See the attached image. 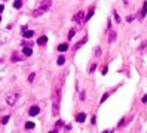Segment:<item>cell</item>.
Here are the masks:
<instances>
[{
	"instance_id": "4",
	"label": "cell",
	"mask_w": 147,
	"mask_h": 133,
	"mask_svg": "<svg viewBox=\"0 0 147 133\" xmlns=\"http://www.w3.org/2000/svg\"><path fill=\"white\" fill-rule=\"evenodd\" d=\"M24 56H25L24 53L21 55V53L18 52V50H15V52L12 53V56H10V61H12V62H21V61L24 59Z\"/></svg>"
},
{
	"instance_id": "22",
	"label": "cell",
	"mask_w": 147,
	"mask_h": 133,
	"mask_svg": "<svg viewBox=\"0 0 147 133\" xmlns=\"http://www.w3.org/2000/svg\"><path fill=\"white\" fill-rule=\"evenodd\" d=\"M63 126H64V121H63V120H58L57 124H55V129H60V127H63Z\"/></svg>"
},
{
	"instance_id": "10",
	"label": "cell",
	"mask_w": 147,
	"mask_h": 133,
	"mask_svg": "<svg viewBox=\"0 0 147 133\" xmlns=\"http://www.w3.org/2000/svg\"><path fill=\"white\" fill-rule=\"evenodd\" d=\"M85 118H86L85 112H79V114H77V117H76V121H77V123H83Z\"/></svg>"
},
{
	"instance_id": "27",
	"label": "cell",
	"mask_w": 147,
	"mask_h": 133,
	"mask_svg": "<svg viewBox=\"0 0 147 133\" xmlns=\"http://www.w3.org/2000/svg\"><path fill=\"white\" fill-rule=\"evenodd\" d=\"M126 21H128V22H132V21H134V16H132V15H128V16H126Z\"/></svg>"
},
{
	"instance_id": "12",
	"label": "cell",
	"mask_w": 147,
	"mask_h": 133,
	"mask_svg": "<svg viewBox=\"0 0 147 133\" xmlns=\"http://www.w3.org/2000/svg\"><path fill=\"white\" fill-rule=\"evenodd\" d=\"M22 53H24L25 56H31V55H33V50H31V47H24V49H22Z\"/></svg>"
},
{
	"instance_id": "3",
	"label": "cell",
	"mask_w": 147,
	"mask_h": 133,
	"mask_svg": "<svg viewBox=\"0 0 147 133\" xmlns=\"http://www.w3.org/2000/svg\"><path fill=\"white\" fill-rule=\"evenodd\" d=\"M18 98H20V93H9L8 96H6V104L10 105V106H13L16 104Z\"/></svg>"
},
{
	"instance_id": "9",
	"label": "cell",
	"mask_w": 147,
	"mask_h": 133,
	"mask_svg": "<svg viewBox=\"0 0 147 133\" xmlns=\"http://www.w3.org/2000/svg\"><path fill=\"white\" fill-rule=\"evenodd\" d=\"M86 42H88V37L85 35V37H83V39H82V40H80L79 43H76V44H74V50H77L79 47H82V46H83V44H85Z\"/></svg>"
},
{
	"instance_id": "20",
	"label": "cell",
	"mask_w": 147,
	"mask_h": 133,
	"mask_svg": "<svg viewBox=\"0 0 147 133\" xmlns=\"http://www.w3.org/2000/svg\"><path fill=\"white\" fill-rule=\"evenodd\" d=\"M113 15H115V21H116L117 24H120V16L117 15V10H113Z\"/></svg>"
},
{
	"instance_id": "24",
	"label": "cell",
	"mask_w": 147,
	"mask_h": 133,
	"mask_svg": "<svg viewBox=\"0 0 147 133\" xmlns=\"http://www.w3.org/2000/svg\"><path fill=\"white\" fill-rule=\"evenodd\" d=\"M9 118H10V117H9V115H5V117H3V118H2V124H6V123H8V121H9Z\"/></svg>"
},
{
	"instance_id": "29",
	"label": "cell",
	"mask_w": 147,
	"mask_h": 133,
	"mask_svg": "<svg viewBox=\"0 0 147 133\" xmlns=\"http://www.w3.org/2000/svg\"><path fill=\"white\" fill-rule=\"evenodd\" d=\"M80 101H85V92L80 93Z\"/></svg>"
},
{
	"instance_id": "19",
	"label": "cell",
	"mask_w": 147,
	"mask_h": 133,
	"mask_svg": "<svg viewBox=\"0 0 147 133\" xmlns=\"http://www.w3.org/2000/svg\"><path fill=\"white\" fill-rule=\"evenodd\" d=\"M92 15H94V8H91V9H89V12H88V15H86V21H88V19H91V18H92Z\"/></svg>"
},
{
	"instance_id": "18",
	"label": "cell",
	"mask_w": 147,
	"mask_h": 133,
	"mask_svg": "<svg viewBox=\"0 0 147 133\" xmlns=\"http://www.w3.org/2000/svg\"><path fill=\"white\" fill-rule=\"evenodd\" d=\"M22 6V2L21 0H15V3H13V8H16V9H20Z\"/></svg>"
},
{
	"instance_id": "13",
	"label": "cell",
	"mask_w": 147,
	"mask_h": 133,
	"mask_svg": "<svg viewBox=\"0 0 147 133\" xmlns=\"http://www.w3.org/2000/svg\"><path fill=\"white\" fill-rule=\"evenodd\" d=\"M67 49H68V44L67 43H63V44L58 46V52H65Z\"/></svg>"
},
{
	"instance_id": "28",
	"label": "cell",
	"mask_w": 147,
	"mask_h": 133,
	"mask_svg": "<svg viewBox=\"0 0 147 133\" xmlns=\"http://www.w3.org/2000/svg\"><path fill=\"white\" fill-rule=\"evenodd\" d=\"M107 98H108V93H104V95H103V98H101V102H104Z\"/></svg>"
},
{
	"instance_id": "16",
	"label": "cell",
	"mask_w": 147,
	"mask_h": 133,
	"mask_svg": "<svg viewBox=\"0 0 147 133\" xmlns=\"http://www.w3.org/2000/svg\"><path fill=\"white\" fill-rule=\"evenodd\" d=\"M57 64L61 67V65H64L65 64V58H64V56H60V58H58V61H57Z\"/></svg>"
},
{
	"instance_id": "6",
	"label": "cell",
	"mask_w": 147,
	"mask_h": 133,
	"mask_svg": "<svg viewBox=\"0 0 147 133\" xmlns=\"http://www.w3.org/2000/svg\"><path fill=\"white\" fill-rule=\"evenodd\" d=\"M146 13H147V2H144V5H143V9L138 12V15H137V18H138V21H143L144 19V16H146Z\"/></svg>"
},
{
	"instance_id": "26",
	"label": "cell",
	"mask_w": 147,
	"mask_h": 133,
	"mask_svg": "<svg viewBox=\"0 0 147 133\" xmlns=\"http://www.w3.org/2000/svg\"><path fill=\"white\" fill-rule=\"evenodd\" d=\"M94 53H95V56H100L101 55V47H95V52Z\"/></svg>"
},
{
	"instance_id": "8",
	"label": "cell",
	"mask_w": 147,
	"mask_h": 133,
	"mask_svg": "<svg viewBox=\"0 0 147 133\" xmlns=\"http://www.w3.org/2000/svg\"><path fill=\"white\" fill-rule=\"evenodd\" d=\"M116 37H117L116 31H115V30H112V31H110V34H108V43H113V42L116 40Z\"/></svg>"
},
{
	"instance_id": "21",
	"label": "cell",
	"mask_w": 147,
	"mask_h": 133,
	"mask_svg": "<svg viewBox=\"0 0 147 133\" xmlns=\"http://www.w3.org/2000/svg\"><path fill=\"white\" fill-rule=\"evenodd\" d=\"M24 35H25V39H30V37H33V35H34V33H33V31H25V33H24Z\"/></svg>"
},
{
	"instance_id": "14",
	"label": "cell",
	"mask_w": 147,
	"mask_h": 133,
	"mask_svg": "<svg viewBox=\"0 0 147 133\" xmlns=\"http://www.w3.org/2000/svg\"><path fill=\"white\" fill-rule=\"evenodd\" d=\"M43 12H45V10H42V9H37V10H34V12H33V16H34V18L42 16V15H43Z\"/></svg>"
},
{
	"instance_id": "23",
	"label": "cell",
	"mask_w": 147,
	"mask_h": 133,
	"mask_svg": "<svg viewBox=\"0 0 147 133\" xmlns=\"http://www.w3.org/2000/svg\"><path fill=\"white\" fill-rule=\"evenodd\" d=\"M95 68H97V64H95V62H94V64H92V65H91V68H89V72H91V74H92V72H94V71H95Z\"/></svg>"
},
{
	"instance_id": "25",
	"label": "cell",
	"mask_w": 147,
	"mask_h": 133,
	"mask_svg": "<svg viewBox=\"0 0 147 133\" xmlns=\"http://www.w3.org/2000/svg\"><path fill=\"white\" fill-rule=\"evenodd\" d=\"M34 77H36V72H31V74H30V75H28V81H30V83H31V81H33V80H34Z\"/></svg>"
},
{
	"instance_id": "30",
	"label": "cell",
	"mask_w": 147,
	"mask_h": 133,
	"mask_svg": "<svg viewBox=\"0 0 147 133\" xmlns=\"http://www.w3.org/2000/svg\"><path fill=\"white\" fill-rule=\"evenodd\" d=\"M141 101H143V102H144V104H146V102H147V95H144V96H143V99H141Z\"/></svg>"
},
{
	"instance_id": "7",
	"label": "cell",
	"mask_w": 147,
	"mask_h": 133,
	"mask_svg": "<svg viewBox=\"0 0 147 133\" xmlns=\"http://www.w3.org/2000/svg\"><path fill=\"white\" fill-rule=\"evenodd\" d=\"M39 112H40V108H39L37 105H33V106L30 108V111H28V114H30L31 117H34V115H37Z\"/></svg>"
},
{
	"instance_id": "17",
	"label": "cell",
	"mask_w": 147,
	"mask_h": 133,
	"mask_svg": "<svg viewBox=\"0 0 147 133\" xmlns=\"http://www.w3.org/2000/svg\"><path fill=\"white\" fill-rule=\"evenodd\" d=\"M25 129H28V130L34 129V123H33V121H27V123H25Z\"/></svg>"
},
{
	"instance_id": "2",
	"label": "cell",
	"mask_w": 147,
	"mask_h": 133,
	"mask_svg": "<svg viewBox=\"0 0 147 133\" xmlns=\"http://www.w3.org/2000/svg\"><path fill=\"white\" fill-rule=\"evenodd\" d=\"M73 21H74L76 24H79V25H83L85 24V21H86V13L85 12H77L74 16H73Z\"/></svg>"
},
{
	"instance_id": "11",
	"label": "cell",
	"mask_w": 147,
	"mask_h": 133,
	"mask_svg": "<svg viewBox=\"0 0 147 133\" xmlns=\"http://www.w3.org/2000/svg\"><path fill=\"white\" fill-rule=\"evenodd\" d=\"M46 42H48V37L46 35H42L40 39L37 40V44H40V46H43V44H46Z\"/></svg>"
},
{
	"instance_id": "5",
	"label": "cell",
	"mask_w": 147,
	"mask_h": 133,
	"mask_svg": "<svg viewBox=\"0 0 147 133\" xmlns=\"http://www.w3.org/2000/svg\"><path fill=\"white\" fill-rule=\"evenodd\" d=\"M51 6H52V2L51 0H42L40 2V5H39V9H42V10H49L51 9Z\"/></svg>"
},
{
	"instance_id": "1",
	"label": "cell",
	"mask_w": 147,
	"mask_h": 133,
	"mask_svg": "<svg viewBox=\"0 0 147 133\" xmlns=\"http://www.w3.org/2000/svg\"><path fill=\"white\" fill-rule=\"evenodd\" d=\"M60 96H61V92L60 89H57L53 93V106H52L53 115H58V112H60Z\"/></svg>"
},
{
	"instance_id": "15",
	"label": "cell",
	"mask_w": 147,
	"mask_h": 133,
	"mask_svg": "<svg viewBox=\"0 0 147 133\" xmlns=\"http://www.w3.org/2000/svg\"><path fill=\"white\" fill-rule=\"evenodd\" d=\"M76 35V30L74 28H71L70 30V33H68V40H73V37Z\"/></svg>"
}]
</instances>
